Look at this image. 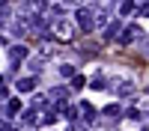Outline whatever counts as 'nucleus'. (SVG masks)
I'll return each mask as SVG.
<instances>
[{"label":"nucleus","instance_id":"a211bd4d","mask_svg":"<svg viewBox=\"0 0 149 131\" xmlns=\"http://www.w3.org/2000/svg\"><path fill=\"white\" fill-rule=\"evenodd\" d=\"M125 113H128V119H131V122H137V119H143V113L137 110V107H128Z\"/></svg>","mask_w":149,"mask_h":131},{"label":"nucleus","instance_id":"4468645a","mask_svg":"<svg viewBox=\"0 0 149 131\" xmlns=\"http://www.w3.org/2000/svg\"><path fill=\"white\" fill-rule=\"evenodd\" d=\"M21 119H24V125H36V119H39V113H36L33 107H30V110H21Z\"/></svg>","mask_w":149,"mask_h":131},{"label":"nucleus","instance_id":"423d86ee","mask_svg":"<svg viewBox=\"0 0 149 131\" xmlns=\"http://www.w3.org/2000/svg\"><path fill=\"white\" fill-rule=\"evenodd\" d=\"M93 24H95V27H107V24H110V12H107V6H93Z\"/></svg>","mask_w":149,"mask_h":131},{"label":"nucleus","instance_id":"1a4fd4ad","mask_svg":"<svg viewBox=\"0 0 149 131\" xmlns=\"http://www.w3.org/2000/svg\"><path fill=\"white\" fill-rule=\"evenodd\" d=\"M15 89H21V92H33V89H36V78H18V80H15Z\"/></svg>","mask_w":149,"mask_h":131},{"label":"nucleus","instance_id":"6e6552de","mask_svg":"<svg viewBox=\"0 0 149 131\" xmlns=\"http://www.w3.org/2000/svg\"><path fill=\"white\" fill-rule=\"evenodd\" d=\"M119 116H122V104H107L104 110H102V119H110V122L119 119Z\"/></svg>","mask_w":149,"mask_h":131},{"label":"nucleus","instance_id":"393cba45","mask_svg":"<svg viewBox=\"0 0 149 131\" xmlns=\"http://www.w3.org/2000/svg\"><path fill=\"white\" fill-rule=\"evenodd\" d=\"M146 131H149V128H146Z\"/></svg>","mask_w":149,"mask_h":131},{"label":"nucleus","instance_id":"39448f33","mask_svg":"<svg viewBox=\"0 0 149 131\" xmlns=\"http://www.w3.org/2000/svg\"><path fill=\"white\" fill-rule=\"evenodd\" d=\"M51 33L57 36V39H63V42H69V39H72V36H74V27H72V24H69V21H57V24H54V27H51Z\"/></svg>","mask_w":149,"mask_h":131},{"label":"nucleus","instance_id":"7ed1b4c3","mask_svg":"<svg viewBox=\"0 0 149 131\" xmlns=\"http://www.w3.org/2000/svg\"><path fill=\"white\" fill-rule=\"evenodd\" d=\"M140 27H137V24H128V27H122V33L116 36V39L122 42V45H131V42H140Z\"/></svg>","mask_w":149,"mask_h":131},{"label":"nucleus","instance_id":"f03ea898","mask_svg":"<svg viewBox=\"0 0 149 131\" xmlns=\"http://www.w3.org/2000/svg\"><path fill=\"white\" fill-rule=\"evenodd\" d=\"M27 27H30V33L39 36V39H48V36H51V27H48V21H45V18H39V15H33Z\"/></svg>","mask_w":149,"mask_h":131},{"label":"nucleus","instance_id":"20e7f679","mask_svg":"<svg viewBox=\"0 0 149 131\" xmlns=\"http://www.w3.org/2000/svg\"><path fill=\"white\" fill-rule=\"evenodd\" d=\"M110 92H116L119 98H128V95H134V80H116V83H107Z\"/></svg>","mask_w":149,"mask_h":131},{"label":"nucleus","instance_id":"9b49d317","mask_svg":"<svg viewBox=\"0 0 149 131\" xmlns=\"http://www.w3.org/2000/svg\"><path fill=\"white\" fill-rule=\"evenodd\" d=\"M48 104H51V101H48V95H42V92H39V95L33 98V104H30V107H33L36 113H42V110H48Z\"/></svg>","mask_w":149,"mask_h":131},{"label":"nucleus","instance_id":"0eeeda50","mask_svg":"<svg viewBox=\"0 0 149 131\" xmlns=\"http://www.w3.org/2000/svg\"><path fill=\"white\" fill-rule=\"evenodd\" d=\"M24 57H27V45H21V42H18V45H12V48H9V60H12V69H15V66L21 63V60H24Z\"/></svg>","mask_w":149,"mask_h":131},{"label":"nucleus","instance_id":"f3484780","mask_svg":"<svg viewBox=\"0 0 149 131\" xmlns=\"http://www.w3.org/2000/svg\"><path fill=\"white\" fill-rule=\"evenodd\" d=\"M134 9H137V3H131V0L119 3V12H122V15H128V12H134Z\"/></svg>","mask_w":149,"mask_h":131},{"label":"nucleus","instance_id":"f257e3e1","mask_svg":"<svg viewBox=\"0 0 149 131\" xmlns=\"http://www.w3.org/2000/svg\"><path fill=\"white\" fill-rule=\"evenodd\" d=\"M74 18H78V30L81 33H93L95 24H93V6H81L74 12Z\"/></svg>","mask_w":149,"mask_h":131},{"label":"nucleus","instance_id":"9d476101","mask_svg":"<svg viewBox=\"0 0 149 131\" xmlns=\"http://www.w3.org/2000/svg\"><path fill=\"white\" fill-rule=\"evenodd\" d=\"M3 113H6L9 119H12V116H21V101H18V98H6V110H3Z\"/></svg>","mask_w":149,"mask_h":131},{"label":"nucleus","instance_id":"ddd939ff","mask_svg":"<svg viewBox=\"0 0 149 131\" xmlns=\"http://www.w3.org/2000/svg\"><path fill=\"white\" fill-rule=\"evenodd\" d=\"M116 36H119V21H110L104 27V39H116Z\"/></svg>","mask_w":149,"mask_h":131},{"label":"nucleus","instance_id":"6ab92c4d","mask_svg":"<svg viewBox=\"0 0 149 131\" xmlns=\"http://www.w3.org/2000/svg\"><path fill=\"white\" fill-rule=\"evenodd\" d=\"M60 113H66V119H74V116H78V107L66 104V107H63V110H60Z\"/></svg>","mask_w":149,"mask_h":131},{"label":"nucleus","instance_id":"b1692460","mask_svg":"<svg viewBox=\"0 0 149 131\" xmlns=\"http://www.w3.org/2000/svg\"><path fill=\"white\" fill-rule=\"evenodd\" d=\"M146 119H149V113H146Z\"/></svg>","mask_w":149,"mask_h":131},{"label":"nucleus","instance_id":"f8f14e48","mask_svg":"<svg viewBox=\"0 0 149 131\" xmlns=\"http://www.w3.org/2000/svg\"><path fill=\"white\" fill-rule=\"evenodd\" d=\"M24 30H27V21H24V18H18V21H12V27H9V33L15 36V39H21V36H24Z\"/></svg>","mask_w":149,"mask_h":131},{"label":"nucleus","instance_id":"aec40b11","mask_svg":"<svg viewBox=\"0 0 149 131\" xmlns=\"http://www.w3.org/2000/svg\"><path fill=\"white\" fill-rule=\"evenodd\" d=\"M140 54L149 57V36H140Z\"/></svg>","mask_w":149,"mask_h":131},{"label":"nucleus","instance_id":"4be33fe9","mask_svg":"<svg viewBox=\"0 0 149 131\" xmlns=\"http://www.w3.org/2000/svg\"><path fill=\"white\" fill-rule=\"evenodd\" d=\"M84 83H86V78H81V75H74V78H72V89H81Z\"/></svg>","mask_w":149,"mask_h":131},{"label":"nucleus","instance_id":"5701e85b","mask_svg":"<svg viewBox=\"0 0 149 131\" xmlns=\"http://www.w3.org/2000/svg\"><path fill=\"white\" fill-rule=\"evenodd\" d=\"M137 15H149V0L146 3H137Z\"/></svg>","mask_w":149,"mask_h":131},{"label":"nucleus","instance_id":"dca6fc26","mask_svg":"<svg viewBox=\"0 0 149 131\" xmlns=\"http://www.w3.org/2000/svg\"><path fill=\"white\" fill-rule=\"evenodd\" d=\"M39 122H42V125H54V122H57V113H54V110H45V113L39 116Z\"/></svg>","mask_w":149,"mask_h":131},{"label":"nucleus","instance_id":"412c9836","mask_svg":"<svg viewBox=\"0 0 149 131\" xmlns=\"http://www.w3.org/2000/svg\"><path fill=\"white\" fill-rule=\"evenodd\" d=\"M60 78H74V69L72 66H60Z\"/></svg>","mask_w":149,"mask_h":131},{"label":"nucleus","instance_id":"2eb2a0df","mask_svg":"<svg viewBox=\"0 0 149 131\" xmlns=\"http://www.w3.org/2000/svg\"><path fill=\"white\" fill-rule=\"evenodd\" d=\"M90 87H93V89H107V78H102V75H95V78L90 80Z\"/></svg>","mask_w":149,"mask_h":131}]
</instances>
